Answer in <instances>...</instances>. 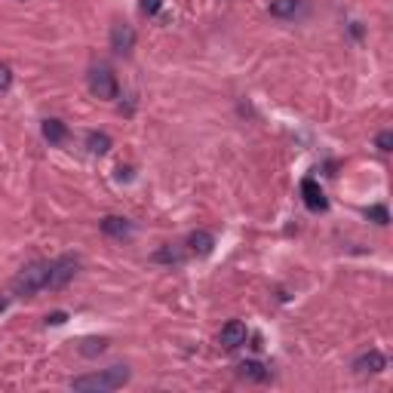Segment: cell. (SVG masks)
Here are the masks:
<instances>
[{"mask_svg":"<svg viewBox=\"0 0 393 393\" xmlns=\"http://www.w3.org/2000/svg\"><path fill=\"white\" fill-rule=\"evenodd\" d=\"M302 197H304V206L311 212H326L329 209V200L323 194V188H320L317 178H304L302 182Z\"/></svg>","mask_w":393,"mask_h":393,"instance_id":"cell-6","label":"cell"},{"mask_svg":"<svg viewBox=\"0 0 393 393\" xmlns=\"http://www.w3.org/2000/svg\"><path fill=\"white\" fill-rule=\"evenodd\" d=\"M132 372L126 366H111V369H102V372H89V375H80L71 381V387L80 390V393H111V390H120L126 381H130Z\"/></svg>","mask_w":393,"mask_h":393,"instance_id":"cell-1","label":"cell"},{"mask_svg":"<svg viewBox=\"0 0 393 393\" xmlns=\"http://www.w3.org/2000/svg\"><path fill=\"white\" fill-rule=\"evenodd\" d=\"M105 347H108V341H105V338H89V341H83L80 353L83 356H96V353H102Z\"/></svg>","mask_w":393,"mask_h":393,"instance_id":"cell-16","label":"cell"},{"mask_svg":"<svg viewBox=\"0 0 393 393\" xmlns=\"http://www.w3.org/2000/svg\"><path fill=\"white\" fill-rule=\"evenodd\" d=\"M49 268H53L49 261H31L28 268L19 270V277L12 280V292H16V295H22V298H28V295H34V292L46 289Z\"/></svg>","mask_w":393,"mask_h":393,"instance_id":"cell-2","label":"cell"},{"mask_svg":"<svg viewBox=\"0 0 393 393\" xmlns=\"http://www.w3.org/2000/svg\"><path fill=\"white\" fill-rule=\"evenodd\" d=\"M366 216H369V218H375L378 225H387V221H390V216H387V206H369Z\"/></svg>","mask_w":393,"mask_h":393,"instance_id":"cell-17","label":"cell"},{"mask_svg":"<svg viewBox=\"0 0 393 393\" xmlns=\"http://www.w3.org/2000/svg\"><path fill=\"white\" fill-rule=\"evenodd\" d=\"M237 375L243 378V381H255V384H261V381H268L270 372L264 369L259 360H246V363H240V366H237Z\"/></svg>","mask_w":393,"mask_h":393,"instance_id":"cell-11","label":"cell"},{"mask_svg":"<svg viewBox=\"0 0 393 393\" xmlns=\"http://www.w3.org/2000/svg\"><path fill=\"white\" fill-rule=\"evenodd\" d=\"M212 249H216V237H212L209 231H194L188 237V252L194 255H209Z\"/></svg>","mask_w":393,"mask_h":393,"instance_id":"cell-10","label":"cell"},{"mask_svg":"<svg viewBox=\"0 0 393 393\" xmlns=\"http://www.w3.org/2000/svg\"><path fill=\"white\" fill-rule=\"evenodd\" d=\"M10 83H12V71H10V65H3V62H0V92L10 89Z\"/></svg>","mask_w":393,"mask_h":393,"instance_id":"cell-19","label":"cell"},{"mask_svg":"<svg viewBox=\"0 0 393 393\" xmlns=\"http://www.w3.org/2000/svg\"><path fill=\"white\" fill-rule=\"evenodd\" d=\"M375 145H378V151H393V132L390 130H384V132H378V139H375Z\"/></svg>","mask_w":393,"mask_h":393,"instance_id":"cell-18","label":"cell"},{"mask_svg":"<svg viewBox=\"0 0 393 393\" xmlns=\"http://www.w3.org/2000/svg\"><path fill=\"white\" fill-rule=\"evenodd\" d=\"M270 16H277V19H289V16H295V10H298V0H270Z\"/></svg>","mask_w":393,"mask_h":393,"instance_id":"cell-14","label":"cell"},{"mask_svg":"<svg viewBox=\"0 0 393 393\" xmlns=\"http://www.w3.org/2000/svg\"><path fill=\"white\" fill-rule=\"evenodd\" d=\"M111 49L117 55H126L135 49V28L132 25H114L111 28Z\"/></svg>","mask_w":393,"mask_h":393,"instance_id":"cell-8","label":"cell"},{"mask_svg":"<svg viewBox=\"0 0 393 393\" xmlns=\"http://www.w3.org/2000/svg\"><path fill=\"white\" fill-rule=\"evenodd\" d=\"M77 270H80V259L77 255H62V259L53 261V268H49V283L46 289H65V286L77 277Z\"/></svg>","mask_w":393,"mask_h":393,"instance_id":"cell-4","label":"cell"},{"mask_svg":"<svg viewBox=\"0 0 393 393\" xmlns=\"http://www.w3.org/2000/svg\"><path fill=\"white\" fill-rule=\"evenodd\" d=\"M111 148H114V141H111L108 132H89V135H87V151H89V154L102 157V154H108Z\"/></svg>","mask_w":393,"mask_h":393,"instance_id":"cell-13","label":"cell"},{"mask_svg":"<svg viewBox=\"0 0 393 393\" xmlns=\"http://www.w3.org/2000/svg\"><path fill=\"white\" fill-rule=\"evenodd\" d=\"M102 234H108V237L114 240H123V237H130L132 234V221L130 218H120V216H108V218H102Z\"/></svg>","mask_w":393,"mask_h":393,"instance_id":"cell-9","label":"cell"},{"mask_svg":"<svg viewBox=\"0 0 393 393\" xmlns=\"http://www.w3.org/2000/svg\"><path fill=\"white\" fill-rule=\"evenodd\" d=\"M151 259H154V261H169V264H175V261L184 259V252H182V249H175V246H163V249H157Z\"/></svg>","mask_w":393,"mask_h":393,"instance_id":"cell-15","label":"cell"},{"mask_svg":"<svg viewBox=\"0 0 393 393\" xmlns=\"http://www.w3.org/2000/svg\"><path fill=\"white\" fill-rule=\"evenodd\" d=\"M65 320H68V313H62V311H59V313H49V317H46V323H49V326H62V323H65Z\"/></svg>","mask_w":393,"mask_h":393,"instance_id":"cell-21","label":"cell"},{"mask_svg":"<svg viewBox=\"0 0 393 393\" xmlns=\"http://www.w3.org/2000/svg\"><path fill=\"white\" fill-rule=\"evenodd\" d=\"M89 92L102 102H114L120 96V83H117V74L108 68V65H96L89 71Z\"/></svg>","mask_w":393,"mask_h":393,"instance_id":"cell-3","label":"cell"},{"mask_svg":"<svg viewBox=\"0 0 393 393\" xmlns=\"http://www.w3.org/2000/svg\"><path fill=\"white\" fill-rule=\"evenodd\" d=\"M163 0H141V12H148V16H154V12H160Z\"/></svg>","mask_w":393,"mask_h":393,"instance_id":"cell-20","label":"cell"},{"mask_svg":"<svg viewBox=\"0 0 393 393\" xmlns=\"http://www.w3.org/2000/svg\"><path fill=\"white\" fill-rule=\"evenodd\" d=\"M44 139L49 141V145H62V141H68V126L62 123V120H55V117L44 120Z\"/></svg>","mask_w":393,"mask_h":393,"instance_id":"cell-12","label":"cell"},{"mask_svg":"<svg viewBox=\"0 0 393 393\" xmlns=\"http://www.w3.org/2000/svg\"><path fill=\"white\" fill-rule=\"evenodd\" d=\"M384 369H387V360H384L381 350H369V353H363L353 360L356 375H378V372H384Z\"/></svg>","mask_w":393,"mask_h":393,"instance_id":"cell-7","label":"cell"},{"mask_svg":"<svg viewBox=\"0 0 393 393\" xmlns=\"http://www.w3.org/2000/svg\"><path fill=\"white\" fill-rule=\"evenodd\" d=\"M246 338H249V329H246V323H240V320L225 323V326H221V332H218V344L225 350L243 347V344H246Z\"/></svg>","mask_w":393,"mask_h":393,"instance_id":"cell-5","label":"cell"}]
</instances>
